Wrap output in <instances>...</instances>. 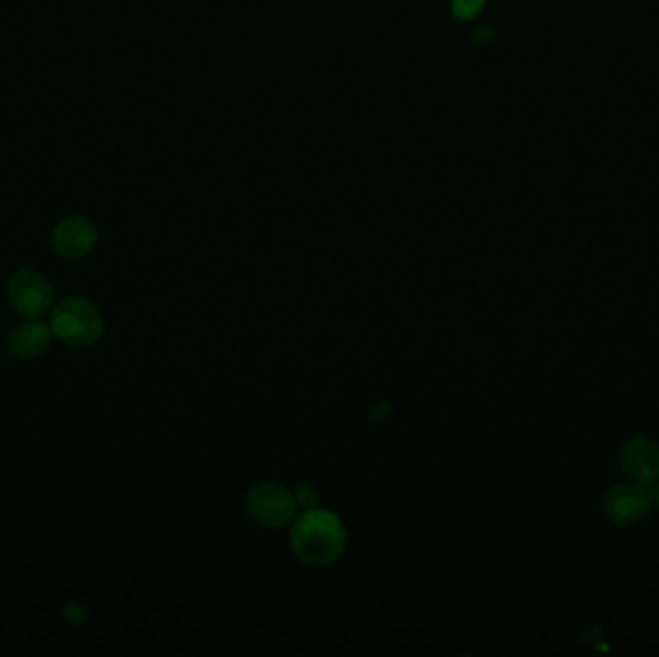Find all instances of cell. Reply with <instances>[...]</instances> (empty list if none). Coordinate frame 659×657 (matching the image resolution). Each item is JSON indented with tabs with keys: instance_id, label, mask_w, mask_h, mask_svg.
Here are the masks:
<instances>
[{
	"instance_id": "cell-1",
	"label": "cell",
	"mask_w": 659,
	"mask_h": 657,
	"mask_svg": "<svg viewBox=\"0 0 659 657\" xmlns=\"http://www.w3.org/2000/svg\"><path fill=\"white\" fill-rule=\"evenodd\" d=\"M290 544L301 563L324 569L334 565L345 552L347 530L336 513L311 507L293 519Z\"/></svg>"
},
{
	"instance_id": "cell-2",
	"label": "cell",
	"mask_w": 659,
	"mask_h": 657,
	"mask_svg": "<svg viewBox=\"0 0 659 657\" xmlns=\"http://www.w3.org/2000/svg\"><path fill=\"white\" fill-rule=\"evenodd\" d=\"M51 330L68 345H87L101 338L103 318L89 301L66 299L53 311Z\"/></svg>"
},
{
	"instance_id": "cell-3",
	"label": "cell",
	"mask_w": 659,
	"mask_h": 657,
	"mask_svg": "<svg viewBox=\"0 0 659 657\" xmlns=\"http://www.w3.org/2000/svg\"><path fill=\"white\" fill-rule=\"evenodd\" d=\"M245 505L249 517L266 528L290 525L297 513L295 496L286 486L276 482H263L253 486L247 494Z\"/></svg>"
},
{
	"instance_id": "cell-4",
	"label": "cell",
	"mask_w": 659,
	"mask_h": 657,
	"mask_svg": "<svg viewBox=\"0 0 659 657\" xmlns=\"http://www.w3.org/2000/svg\"><path fill=\"white\" fill-rule=\"evenodd\" d=\"M8 293L14 309L26 318H39L53 303L51 284L33 270H20L10 278Z\"/></svg>"
},
{
	"instance_id": "cell-5",
	"label": "cell",
	"mask_w": 659,
	"mask_h": 657,
	"mask_svg": "<svg viewBox=\"0 0 659 657\" xmlns=\"http://www.w3.org/2000/svg\"><path fill=\"white\" fill-rule=\"evenodd\" d=\"M654 503L652 492L638 484H619L607 492L604 507L607 517L617 525H634L642 521Z\"/></svg>"
},
{
	"instance_id": "cell-6",
	"label": "cell",
	"mask_w": 659,
	"mask_h": 657,
	"mask_svg": "<svg viewBox=\"0 0 659 657\" xmlns=\"http://www.w3.org/2000/svg\"><path fill=\"white\" fill-rule=\"evenodd\" d=\"M623 471L634 482L650 486L659 480V446L644 436L631 438L621 449Z\"/></svg>"
},
{
	"instance_id": "cell-7",
	"label": "cell",
	"mask_w": 659,
	"mask_h": 657,
	"mask_svg": "<svg viewBox=\"0 0 659 657\" xmlns=\"http://www.w3.org/2000/svg\"><path fill=\"white\" fill-rule=\"evenodd\" d=\"M95 228L85 218H68L53 232L54 251L66 259H81L95 245Z\"/></svg>"
},
{
	"instance_id": "cell-8",
	"label": "cell",
	"mask_w": 659,
	"mask_h": 657,
	"mask_svg": "<svg viewBox=\"0 0 659 657\" xmlns=\"http://www.w3.org/2000/svg\"><path fill=\"white\" fill-rule=\"evenodd\" d=\"M8 345L12 353H16L18 357L24 359L39 357L51 345V330L41 322L18 324L8 336Z\"/></svg>"
},
{
	"instance_id": "cell-9",
	"label": "cell",
	"mask_w": 659,
	"mask_h": 657,
	"mask_svg": "<svg viewBox=\"0 0 659 657\" xmlns=\"http://www.w3.org/2000/svg\"><path fill=\"white\" fill-rule=\"evenodd\" d=\"M484 2L486 0H453L451 2V12L459 20H473L482 12Z\"/></svg>"
},
{
	"instance_id": "cell-10",
	"label": "cell",
	"mask_w": 659,
	"mask_h": 657,
	"mask_svg": "<svg viewBox=\"0 0 659 657\" xmlns=\"http://www.w3.org/2000/svg\"><path fill=\"white\" fill-rule=\"evenodd\" d=\"M295 500H297V505L305 507V509H311V507H317V492L315 488L311 486H301L295 494Z\"/></svg>"
},
{
	"instance_id": "cell-11",
	"label": "cell",
	"mask_w": 659,
	"mask_h": 657,
	"mask_svg": "<svg viewBox=\"0 0 659 657\" xmlns=\"http://www.w3.org/2000/svg\"><path fill=\"white\" fill-rule=\"evenodd\" d=\"M492 37H494V33L490 27H478L475 31V39L478 43H488Z\"/></svg>"
},
{
	"instance_id": "cell-12",
	"label": "cell",
	"mask_w": 659,
	"mask_h": 657,
	"mask_svg": "<svg viewBox=\"0 0 659 657\" xmlns=\"http://www.w3.org/2000/svg\"><path fill=\"white\" fill-rule=\"evenodd\" d=\"M652 498H654V503H656V505L659 507V480L656 482V488H654V492H652Z\"/></svg>"
}]
</instances>
